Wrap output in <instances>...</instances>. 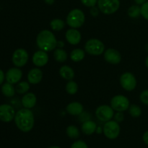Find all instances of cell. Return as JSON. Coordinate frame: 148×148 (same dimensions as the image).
Returning a JSON list of instances; mask_svg holds the SVG:
<instances>
[{
	"mask_svg": "<svg viewBox=\"0 0 148 148\" xmlns=\"http://www.w3.org/2000/svg\"><path fill=\"white\" fill-rule=\"evenodd\" d=\"M14 120L17 128L23 132H29L34 127V114L28 108H24L19 110L16 113Z\"/></svg>",
	"mask_w": 148,
	"mask_h": 148,
	"instance_id": "obj_1",
	"label": "cell"
},
{
	"mask_svg": "<svg viewBox=\"0 0 148 148\" xmlns=\"http://www.w3.org/2000/svg\"><path fill=\"white\" fill-rule=\"evenodd\" d=\"M57 39L51 31L43 30L39 32L36 37V44L40 50L49 52L57 47Z\"/></svg>",
	"mask_w": 148,
	"mask_h": 148,
	"instance_id": "obj_2",
	"label": "cell"
},
{
	"mask_svg": "<svg viewBox=\"0 0 148 148\" xmlns=\"http://www.w3.org/2000/svg\"><path fill=\"white\" fill-rule=\"evenodd\" d=\"M85 21V13L80 9H73L69 12L66 17V24L71 28H79L83 25Z\"/></svg>",
	"mask_w": 148,
	"mask_h": 148,
	"instance_id": "obj_3",
	"label": "cell"
},
{
	"mask_svg": "<svg viewBox=\"0 0 148 148\" xmlns=\"http://www.w3.org/2000/svg\"><path fill=\"white\" fill-rule=\"evenodd\" d=\"M85 51L92 56H99L105 51V46L99 39L90 38L85 43Z\"/></svg>",
	"mask_w": 148,
	"mask_h": 148,
	"instance_id": "obj_4",
	"label": "cell"
},
{
	"mask_svg": "<svg viewBox=\"0 0 148 148\" xmlns=\"http://www.w3.org/2000/svg\"><path fill=\"white\" fill-rule=\"evenodd\" d=\"M98 7L105 14H112L120 7L119 0H98Z\"/></svg>",
	"mask_w": 148,
	"mask_h": 148,
	"instance_id": "obj_5",
	"label": "cell"
},
{
	"mask_svg": "<svg viewBox=\"0 0 148 148\" xmlns=\"http://www.w3.org/2000/svg\"><path fill=\"white\" fill-rule=\"evenodd\" d=\"M121 128L118 122L115 120H110L105 123L103 129V132L106 137L109 140H115L119 136Z\"/></svg>",
	"mask_w": 148,
	"mask_h": 148,
	"instance_id": "obj_6",
	"label": "cell"
},
{
	"mask_svg": "<svg viewBox=\"0 0 148 148\" xmlns=\"http://www.w3.org/2000/svg\"><path fill=\"white\" fill-rule=\"evenodd\" d=\"M130 101L123 95H117L113 97L111 100V106L116 111H127L130 108Z\"/></svg>",
	"mask_w": 148,
	"mask_h": 148,
	"instance_id": "obj_7",
	"label": "cell"
},
{
	"mask_svg": "<svg viewBox=\"0 0 148 148\" xmlns=\"http://www.w3.org/2000/svg\"><path fill=\"white\" fill-rule=\"evenodd\" d=\"M29 59V54L24 49H17L13 53L12 62L16 67H23L27 64Z\"/></svg>",
	"mask_w": 148,
	"mask_h": 148,
	"instance_id": "obj_8",
	"label": "cell"
},
{
	"mask_svg": "<svg viewBox=\"0 0 148 148\" xmlns=\"http://www.w3.org/2000/svg\"><path fill=\"white\" fill-rule=\"evenodd\" d=\"M120 84L127 91H132L137 86V79L131 72H124L120 77Z\"/></svg>",
	"mask_w": 148,
	"mask_h": 148,
	"instance_id": "obj_9",
	"label": "cell"
},
{
	"mask_svg": "<svg viewBox=\"0 0 148 148\" xmlns=\"http://www.w3.org/2000/svg\"><path fill=\"white\" fill-rule=\"evenodd\" d=\"M95 116L101 121L107 122L114 117V110L108 105L100 106L95 110Z\"/></svg>",
	"mask_w": 148,
	"mask_h": 148,
	"instance_id": "obj_10",
	"label": "cell"
},
{
	"mask_svg": "<svg viewBox=\"0 0 148 148\" xmlns=\"http://www.w3.org/2000/svg\"><path fill=\"white\" fill-rule=\"evenodd\" d=\"M14 108L9 104L0 105V121L8 123L12 121L15 116Z\"/></svg>",
	"mask_w": 148,
	"mask_h": 148,
	"instance_id": "obj_11",
	"label": "cell"
},
{
	"mask_svg": "<svg viewBox=\"0 0 148 148\" xmlns=\"http://www.w3.org/2000/svg\"><path fill=\"white\" fill-rule=\"evenodd\" d=\"M23 77V72L19 67L10 68L5 74V79L10 84H17Z\"/></svg>",
	"mask_w": 148,
	"mask_h": 148,
	"instance_id": "obj_12",
	"label": "cell"
},
{
	"mask_svg": "<svg viewBox=\"0 0 148 148\" xmlns=\"http://www.w3.org/2000/svg\"><path fill=\"white\" fill-rule=\"evenodd\" d=\"M104 59L108 63L118 64L121 61V55L116 49H108L104 51Z\"/></svg>",
	"mask_w": 148,
	"mask_h": 148,
	"instance_id": "obj_13",
	"label": "cell"
},
{
	"mask_svg": "<svg viewBox=\"0 0 148 148\" xmlns=\"http://www.w3.org/2000/svg\"><path fill=\"white\" fill-rule=\"evenodd\" d=\"M32 61L35 66H38V67H42L47 64V63L49 62V55H48L47 52L44 51H37L33 55Z\"/></svg>",
	"mask_w": 148,
	"mask_h": 148,
	"instance_id": "obj_14",
	"label": "cell"
},
{
	"mask_svg": "<svg viewBox=\"0 0 148 148\" xmlns=\"http://www.w3.org/2000/svg\"><path fill=\"white\" fill-rule=\"evenodd\" d=\"M65 38H66V41L69 44L75 46L80 43L82 36H81L80 32L78 30L75 28H70L66 30Z\"/></svg>",
	"mask_w": 148,
	"mask_h": 148,
	"instance_id": "obj_15",
	"label": "cell"
},
{
	"mask_svg": "<svg viewBox=\"0 0 148 148\" xmlns=\"http://www.w3.org/2000/svg\"><path fill=\"white\" fill-rule=\"evenodd\" d=\"M43 78V72L39 68H33L27 74V80L30 84L37 85L40 83Z\"/></svg>",
	"mask_w": 148,
	"mask_h": 148,
	"instance_id": "obj_16",
	"label": "cell"
},
{
	"mask_svg": "<svg viewBox=\"0 0 148 148\" xmlns=\"http://www.w3.org/2000/svg\"><path fill=\"white\" fill-rule=\"evenodd\" d=\"M21 101L24 108L31 109L36 105L37 98H36V95L33 92H27L23 97Z\"/></svg>",
	"mask_w": 148,
	"mask_h": 148,
	"instance_id": "obj_17",
	"label": "cell"
},
{
	"mask_svg": "<svg viewBox=\"0 0 148 148\" xmlns=\"http://www.w3.org/2000/svg\"><path fill=\"white\" fill-rule=\"evenodd\" d=\"M83 106L79 102H72L66 107V112L72 116H79L83 112Z\"/></svg>",
	"mask_w": 148,
	"mask_h": 148,
	"instance_id": "obj_18",
	"label": "cell"
},
{
	"mask_svg": "<svg viewBox=\"0 0 148 148\" xmlns=\"http://www.w3.org/2000/svg\"><path fill=\"white\" fill-rule=\"evenodd\" d=\"M97 124L95 121L92 120H88L82 123L81 130L86 135H91L94 134L97 130Z\"/></svg>",
	"mask_w": 148,
	"mask_h": 148,
	"instance_id": "obj_19",
	"label": "cell"
},
{
	"mask_svg": "<svg viewBox=\"0 0 148 148\" xmlns=\"http://www.w3.org/2000/svg\"><path fill=\"white\" fill-rule=\"evenodd\" d=\"M59 75L66 80H72L75 76V71L73 70L71 66H67V65H64L59 69Z\"/></svg>",
	"mask_w": 148,
	"mask_h": 148,
	"instance_id": "obj_20",
	"label": "cell"
},
{
	"mask_svg": "<svg viewBox=\"0 0 148 148\" xmlns=\"http://www.w3.org/2000/svg\"><path fill=\"white\" fill-rule=\"evenodd\" d=\"M67 53L63 49L57 48V49H54V51H53V58H54V59L57 62H59V63L65 62L66 61V59H67Z\"/></svg>",
	"mask_w": 148,
	"mask_h": 148,
	"instance_id": "obj_21",
	"label": "cell"
},
{
	"mask_svg": "<svg viewBox=\"0 0 148 148\" xmlns=\"http://www.w3.org/2000/svg\"><path fill=\"white\" fill-rule=\"evenodd\" d=\"M85 51L81 49H75L71 51L70 59L75 62H79L85 58Z\"/></svg>",
	"mask_w": 148,
	"mask_h": 148,
	"instance_id": "obj_22",
	"label": "cell"
},
{
	"mask_svg": "<svg viewBox=\"0 0 148 148\" xmlns=\"http://www.w3.org/2000/svg\"><path fill=\"white\" fill-rule=\"evenodd\" d=\"M1 92L3 95L7 98H11L13 97L15 94V88L12 85V84H10L9 82H6V83L3 84L1 88Z\"/></svg>",
	"mask_w": 148,
	"mask_h": 148,
	"instance_id": "obj_23",
	"label": "cell"
},
{
	"mask_svg": "<svg viewBox=\"0 0 148 148\" xmlns=\"http://www.w3.org/2000/svg\"><path fill=\"white\" fill-rule=\"evenodd\" d=\"M66 135H67L69 138L74 139V140H76V139L79 138V135H80V132H79V129L75 125H70L69 126V127H66Z\"/></svg>",
	"mask_w": 148,
	"mask_h": 148,
	"instance_id": "obj_24",
	"label": "cell"
},
{
	"mask_svg": "<svg viewBox=\"0 0 148 148\" xmlns=\"http://www.w3.org/2000/svg\"><path fill=\"white\" fill-rule=\"evenodd\" d=\"M50 27L54 31H60L65 27V23L61 19H53L50 22Z\"/></svg>",
	"mask_w": 148,
	"mask_h": 148,
	"instance_id": "obj_25",
	"label": "cell"
},
{
	"mask_svg": "<svg viewBox=\"0 0 148 148\" xmlns=\"http://www.w3.org/2000/svg\"><path fill=\"white\" fill-rule=\"evenodd\" d=\"M128 13L129 17L131 18H137L141 15V7L138 5V4H135V5H132L128 9Z\"/></svg>",
	"mask_w": 148,
	"mask_h": 148,
	"instance_id": "obj_26",
	"label": "cell"
},
{
	"mask_svg": "<svg viewBox=\"0 0 148 148\" xmlns=\"http://www.w3.org/2000/svg\"><path fill=\"white\" fill-rule=\"evenodd\" d=\"M29 90H30V83L25 81L18 82L15 87L16 92L19 94L27 93Z\"/></svg>",
	"mask_w": 148,
	"mask_h": 148,
	"instance_id": "obj_27",
	"label": "cell"
},
{
	"mask_svg": "<svg viewBox=\"0 0 148 148\" xmlns=\"http://www.w3.org/2000/svg\"><path fill=\"white\" fill-rule=\"evenodd\" d=\"M66 91L69 95H75L78 91V85L73 80H69L66 85Z\"/></svg>",
	"mask_w": 148,
	"mask_h": 148,
	"instance_id": "obj_28",
	"label": "cell"
},
{
	"mask_svg": "<svg viewBox=\"0 0 148 148\" xmlns=\"http://www.w3.org/2000/svg\"><path fill=\"white\" fill-rule=\"evenodd\" d=\"M129 113L133 118H138L142 115V109L139 106L136 105V104H132V105L130 106Z\"/></svg>",
	"mask_w": 148,
	"mask_h": 148,
	"instance_id": "obj_29",
	"label": "cell"
},
{
	"mask_svg": "<svg viewBox=\"0 0 148 148\" xmlns=\"http://www.w3.org/2000/svg\"><path fill=\"white\" fill-rule=\"evenodd\" d=\"M141 15L148 20V0L141 5Z\"/></svg>",
	"mask_w": 148,
	"mask_h": 148,
	"instance_id": "obj_30",
	"label": "cell"
},
{
	"mask_svg": "<svg viewBox=\"0 0 148 148\" xmlns=\"http://www.w3.org/2000/svg\"><path fill=\"white\" fill-rule=\"evenodd\" d=\"M70 148H88V146L82 140H77L72 143Z\"/></svg>",
	"mask_w": 148,
	"mask_h": 148,
	"instance_id": "obj_31",
	"label": "cell"
},
{
	"mask_svg": "<svg viewBox=\"0 0 148 148\" xmlns=\"http://www.w3.org/2000/svg\"><path fill=\"white\" fill-rule=\"evenodd\" d=\"M140 99L143 104L148 106V90H145L140 93Z\"/></svg>",
	"mask_w": 148,
	"mask_h": 148,
	"instance_id": "obj_32",
	"label": "cell"
},
{
	"mask_svg": "<svg viewBox=\"0 0 148 148\" xmlns=\"http://www.w3.org/2000/svg\"><path fill=\"white\" fill-rule=\"evenodd\" d=\"M98 0H80L82 4L88 7H95L98 4Z\"/></svg>",
	"mask_w": 148,
	"mask_h": 148,
	"instance_id": "obj_33",
	"label": "cell"
},
{
	"mask_svg": "<svg viewBox=\"0 0 148 148\" xmlns=\"http://www.w3.org/2000/svg\"><path fill=\"white\" fill-rule=\"evenodd\" d=\"M114 120H115L116 122H122L124 119V114H123V112H121V111H117V112L114 114Z\"/></svg>",
	"mask_w": 148,
	"mask_h": 148,
	"instance_id": "obj_34",
	"label": "cell"
},
{
	"mask_svg": "<svg viewBox=\"0 0 148 148\" xmlns=\"http://www.w3.org/2000/svg\"><path fill=\"white\" fill-rule=\"evenodd\" d=\"M79 121H82V122H85V121H88V120H90V115L89 113L88 112H82V114H79Z\"/></svg>",
	"mask_w": 148,
	"mask_h": 148,
	"instance_id": "obj_35",
	"label": "cell"
},
{
	"mask_svg": "<svg viewBox=\"0 0 148 148\" xmlns=\"http://www.w3.org/2000/svg\"><path fill=\"white\" fill-rule=\"evenodd\" d=\"M90 13L91 15L92 16V17H97V16L98 15V14H99V9H98V7H96L95 6V7H90Z\"/></svg>",
	"mask_w": 148,
	"mask_h": 148,
	"instance_id": "obj_36",
	"label": "cell"
},
{
	"mask_svg": "<svg viewBox=\"0 0 148 148\" xmlns=\"http://www.w3.org/2000/svg\"><path fill=\"white\" fill-rule=\"evenodd\" d=\"M143 142H144L147 145H148V130L147 131H146L144 133V134H143Z\"/></svg>",
	"mask_w": 148,
	"mask_h": 148,
	"instance_id": "obj_37",
	"label": "cell"
},
{
	"mask_svg": "<svg viewBox=\"0 0 148 148\" xmlns=\"http://www.w3.org/2000/svg\"><path fill=\"white\" fill-rule=\"evenodd\" d=\"M4 79H5V75H4V72L1 69H0V85L4 82Z\"/></svg>",
	"mask_w": 148,
	"mask_h": 148,
	"instance_id": "obj_38",
	"label": "cell"
},
{
	"mask_svg": "<svg viewBox=\"0 0 148 148\" xmlns=\"http://www.w3.org/2000/svg\"><path fill=\"white\" fill-rule=\"evenodd\" d=\"M134 1H135L136 4H138V5H142V4H144L145 2H146L147 0H134Z\"/></svg>",
	"mask_w": 148,
	"mask_h": 148,
	"instance_id": "obj_39",
	"label": "cell"
},
{
	"mask_svg": "<svg viewBox=\"0 0 148 148\" xmlns=\"http://www.w3.org/2000/svg\"><path fill=\"white\" fill-rule=\"evenodd\" d=\"M64 43L62 40H58L57 41V47L60 48V49H62V47H64Z\"/></svg>",
	"mask_w": 148,
	"mask_h": 148,
	"instance_id": "obj_40",
	"label": "cell"
},
{
	"mask_svg": "<svg viewBox=\"0 0 148 148\" xmlns=\"http://www.w3.org/2000/svg\"><path fill=\"white\" fill-rule=\"evenodd\" d=\"M43 1L48 5H52L55 2V0H43Z\"/></svg>",
	"mask_w": 148,
	"mask_h": 148,
	"instance_id": "obj_41",
	"label": "cell"
},
{
	"mask_svg": "<svg viewBox=\"0 0 148 148\" xmlns=\"http://www.w3.org/2000/svg\"><path fill=\"white\" fill-rule=\"evenodd\" d=\"M145 65L148 69V56H147V58H146V59H145Z\"/></svg>",
	"mask_w": 148,
	"mask_h": 148,
	"instance_id": "obj_42",
	"label": "cell"
},
{
	"mask_svg": "<svg viewBox=\"0 0 148 148\" xmlns=\"http://www.w3.org/2000/svg\"><path fill=\"white\" fill-rule=\"evenodd\" d=\"M48 148H61L60 147H59V146H51V147H48Z\"/></svg>",
	"mask_w": 148,
	"mask_h": 148,
	"instance_id": "obj_43",
	"label": "cell"
}]
</instances>
